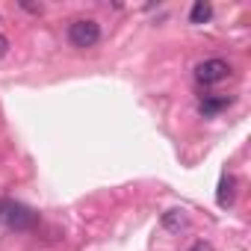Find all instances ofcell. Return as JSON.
Wrapping results in <instances>:
<instances>
[{"instance_id": "52a82bcc", "label": "cell", "mask_w": 251, "mask_h": 251, "mask_svg": "<svg viewBox=\"0 0 251 251\" xmlns=\"http://www.w3.org/2000/svg\"><path fill=\"white\" fill-rule=\"evenodd\" d=\"M163 227H169V230L189 227V216H186V210H169V213L163 216Z\"/></svg>"}, {"instance_id": "9c48e42d", "label": "cell", "mask_w": 251, "mask_h": 251, "mask_svg": "<svg viewBox=\"0 0 251 251\" xmlns=\"http://www.w3.org/2000/svg\"><path fill=\"white\" fill-rule=\"evenodd\" d=\"M189 251H213V248H210V242H195Z\"/></svg>"}, {"instance_id": "30bf717a", "label": "cell", "mask_w": 251, "mask_h": 251, "mask_svg": "<svg viewBox=\"0 0 251 251\" xmlns=\"http://www.w3.org/2000/svg\"><path fill=\"white\" fill-rule=\"evenodd\" d=\"M21 6H24L27 12H42V6H33V3H21Z\"/></svg>"}, {"instance_id": "7a4b0ae2", "label": "cell", "mask_w": 251, "mask_h": 251, "mask_svg": "<svg viewBox=\"0 0 251 251\" xmlns=\"http://www.w3.org/2000/svg\"><path fill=\"white\" fill-rule=\"evenodd\" d=\"M68 42L74 48H80V50L95 48L100 42V24L95 18H77V21H71L68 24Z\"/></svg>"}, {"instance_id": "5b68a950", "label": "cell", "mask_w": 251, "mask_h": 251, "mask_svg": "<svg viewBox=\"0 0 251 251\" xmlns=\"http://www.w3.org/2000/svg\"><path fill=\"white\" fill-rule=\"evenodd\" d=\"M230 103H233V98H227V95H207V98L201 100L198 112H201L204 118H213V115H219L222 109H227Z\"/></svg>"}, {"instance_id": "3957f363", "label": "cell", "mask_w": 251, "mask_h": 251, "mask_svg": "<svg viewBox=\"0 0 251 251\" xmlns=\"http://www.w3.org/2000/svg\"><path fill=\"white\" fill-rule=\"evenodd\" d=\"M227 74H230V62H225V59H219V56L204 59V62L195 65V80H198L201 86H216V83L227 80Z\"/></svg>"}, {"instance_id": "6da1fadb", "label": "cell", "mask_w": 251, "mask_h": 251, "mask_svg": "<svg viewBox=\"0 0 251 251\" xmlns=\"http://www.w3.org/2000/svg\"><path fill=\"white\" fill-rule=\"evenodd\" d=\"M36 213L21 204V201H12V198H3L0 201V222H3L9 230H33L36 227Z\"/></svg>"}, {"instance_id": "8992f818", "label": "cell", "mask_w": 251, "mask_h": 251, "mask_svg": "<svg viewBox=\"0 0 251 251\" xmlns=\"http://www.w3.org/2000/svg\"><path fill=\"white\" fill-rule=\"evenodd\" d=\"M213 18V6L207 0H195L192 9H189V24H207Z\"/></svg>"}, {"instance_id": "277c9868", "label": "cell", "mask_w": 251, "mask_h": 251, "mask_svg": "<svg viewBox=\"0 0 251 251\" xmlns=\"http://www.w3.org/2000/svg\"><path fill=\"white\" fill-rule=\"evenodd\" d=\"M233 198H236V177H233L230 172H222L219 189H216V204H219V207H230Z\"/></svg>"}, {"instance_id": "ba28073f", "label": "cell", "mask_w": 251, "mask_h": 251, "mask_svg": "<svg viewBox=\"0 0 251 251\" xmlns=\"http://www.w3.org/2000/svg\"><path fill=\"white\" fill-rule=\"evenodd\" d=\"M6 53H9V39L0 33V56H6Z\"/></svg>"}]
</instances>
